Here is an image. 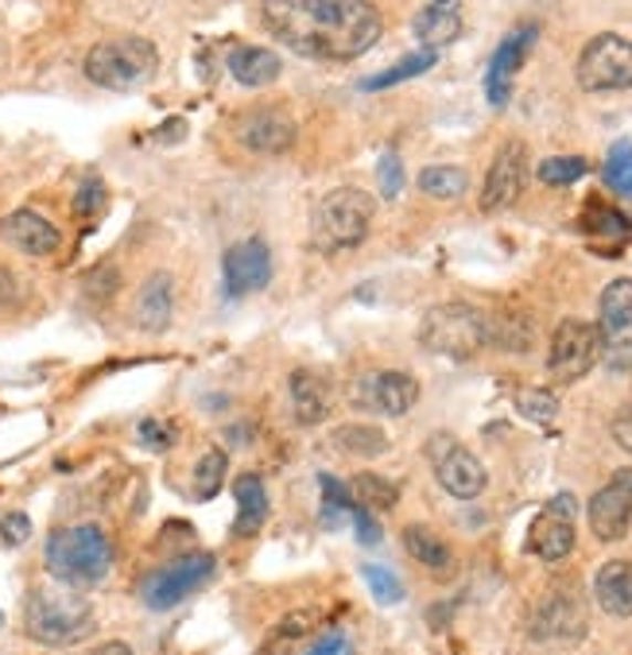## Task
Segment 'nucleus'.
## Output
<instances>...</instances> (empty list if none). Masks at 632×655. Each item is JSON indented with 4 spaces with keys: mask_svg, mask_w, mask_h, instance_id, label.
Instances as JSON below:
<instances>
[{
    "mask_svg": "<svg viewBox=\"0 0 632 655\" xmlns=\"http://www.w3.org/2000/svg\"><path fill=\"white\" fill-rule=\"evenodd\" d=\"M361 578H365V585L372 590V598L380 601V605H396V601H403V585H400V578L392 574L388 567H361Z\"/></svg>",
    "mask_w": 632,
    "mask_h": 655,
    "instance_id": "nucleus-38",
    "label": "nucleus"
},
{
    "mask_svg": "<svg viewBox=\"0 0 632 655\" xmlns=\"http://www.w3.org/2000/svg\"><path fill=\"white\" fill-rule=\"evenodd\" d=\"M264 24L284 47L326 63L365 55L385 32L372 0H264Z\"/></svg>",
    "mask_w": 632,
    "mask_h": 655,
    "instance_id": "nucleus-1",
    "label": "nucleus"
},
{
    "mask_svg": "<svg viewBox=\"0 0 632 655\" xmlns=\"http://www.w3.org/2000/svg\"><path fill=\"white\" fill-rule=\"evenodd\" d=\"M318 485H323V524L326 528H341V520L346 516H354L357 500L354 493H349V485H341L338 477H318Z\"/></svg>",
    "mask_w": 632,
    "mask_h": 655,
    "instance_id": "nucleus-35",
    "label": "nucleus"
},
{
    "mask_svg": "<svg viewBox=\"0 0 632 655\" xmlns=\"http://www.w3.org/2000/svg\"><path fill=\"white\" fill-rule=\"evenodd\" d=\"M349 493H354V500L365 513H388V508H396V500H400V489H396L388 477H377V474H357L354 482H349Z\"/></svg>",
    "mask_w": 632,
    "mask_h": 655,
    "instance_id": "nucleus-31",
    "label": "nucleus"
},
{
    "mask_svg": "<svg viewBox=\"0 0 632 655\" xmlns=\"http://www.w3.org/2000/svg\"><path fill=\"white\" fill-rule=\"evenodd\" d=\"M439 63V51H411V55H403L400 63H392L388 71H380V74H372V78H365L361 82V89H369V94H377V89H392V86H400V82H408V78H419V74H428L431 66Z\"/></svg>",
    "mask_w": 632,
    "mask_h": 655,
    "instance_id": "nucleus-29",
    "label": "nucleus"
},
{
    "mask_svg": "<svg viewBox=\"0 0 632 655\" xmlns=\"http://www.w3.org/2000/svg\"><path fill=\"white\" fill-rule=\"evenodd\" d=\"M403 547H408L411 559L423 562L428 570H446V567H451V547H446L431 528H423V524H411V528H403Z\"/></svg>",
    "mask_w": 632,
    "mask_h": 655,
    "instance_id": "nucleus-30",
    "label": "nucleus"
},
{
    "mask_svg": "<svg viewBox=\"0 0 632 655\" xmlns=\"http://www.w3.org/2000/svg\"><path fill=\"white\" fill-rule=\"evenodd\" d=\"M377 182H380V194L385 198H396L403 190V163L396 151H385L377 163Z\"/></svg>",
    "mask_w": 632,
    "mask_h": 655,
    "instance_id": "nucleus-40",
    "label": "nucleus"
},
{
    "mask_svg": "<svg viewBox=\"0 0 632 655\" xmlns=\"http://www.w3.org/2000/svg\"><path fill=\"white\" fill-rule=\"evenodd\" d=\"M12 292H17V284H12V276H9V268H0V307L12 299Z\"/></svg>",
    "mask_w": 632,
    "mask_h": 655,
    "instance_id": "nucleus-46",
    "label": "nucleus"
},
{
    "mask_svg": "<svg viewBox=\"0 0 632 655\" xmlns=\"http://www.w3.org/2000/svg\"><path fill=\"white\" fill-rule=\"evenodd\" d=\"M531 636L544 644H578L586 636V609L575 593H551L544 605L536 609L531 621Z\"/></svg>",
    "mask_w": 632,
    "mask_h": 655,
    "instance_id": "nucleus-19",
    "label": "nucleus"
},
{
    "mask_svg": "<svg viewBox=\"0 0 632 655\" xmlns=\"http://www.w3.org/2000/svg\"><path fill=\"white\" fill-rule=\"evenodd\" d=\"M225 469H230V458L222 451H206L194 466V497L198 500H210L225 482Z\"/></svg>",
    "mask_w": 632,
    "mask_h": 655,
    "instance_id": "nucleus-36",
    "label": "nucleus"
},
{
    "mask_svg": "<svg viewBox=\"0 0 632 655\" xmlns=\"http://www.w3.org/2000/svg\"><path fill=\"white\" fill-rule=\"evenodd\" d=\"M601 179H605L609 190L629 198L632 194V140H617L609 148L605 163H601Z\"/></svg>",
    "mask_w": 632,
    "mask_h": 655,
    "instance_id": "nucleus-33",
    "label": "nucleus"
},
{
    "mask_svg": "<svg viewBox=\"0 0 632 655\" xmlns=\"http://www.w3.org/2000/svg\"><path fill=\"white\" fill-rule=\"evenodd\" d=\"M575 78L586 94H617L632 89V43L617 32L593 35L582 47L575 66Z\"/></svg>",
    "mask_w": 632,
    "mask_h": 655,
    "instance_id": "nucleus-7",
    "label": "nucleus"
},
{
    "mask_svg": "<svg viewBox=\"0 0 632 655\" xmlns=\"http://www.w3.org/2000/svg\"><path fill=\"white\" fill-rule=\"evenodd\" d=\"M238 140L245 151L256 156H284L295 144V120L284 109H249L238 120Z\"/></svg>",
    "mask_w": 632,
    "mask_h": 655,
    "instance_id": "nucleus-18",
    "label": "nucleus"
},
{
    "mask_svg": "<svg viewBox=\"0 0 632 655\" xmlns=\"http://www.w3.org/2000/svg\"><path fill=\"white\" fill-rule=\"evenodd\" d=\"M287 388H292V411H295V419H299L303 426H318V423H323L326 411H330V384H326L323 372L295 369L292 380H287Z\"/></svg>",
    "mask_w": 632,
    "mask_h": 655,
    "instance_id": "nucleus-22",
    "label": "nucleus"
},
{
    "mask_svg": "<svg viewBox=\"0 0 632 655\" xmlns=\"http://www.w3.org/2000/svg\"><path fill=\"white\" fill-rule=\"evenodd\" d=\"M159 55L148 40L140 35H117V40H102L86 55V78L102 89H140L156 78Z\"/></svg>",
    "mask_w": 632,
    "mask_h": 655,
    "instance_id": "nucleus-6",
    "label": "nucleus"
},
{
    "mask_svg": "<svg viewBox=\"0 0 632 655\" xmlns=\"http://www.w3.org/2000/svg\"><path fill=\"white\" fill-rule=\"evenodd\" d=\"M330 443L338 454H349V458H380L388 451V439L380 426L372 423H346L330 434Z\"/></svg>",
    "mask_w": 632,
    "mask_h": 655,
    "instance_id": "nucleus-27",
    "label": "nucleus"
},
{
    "mask_svg": "<svg viewBox=\"0 0 632 655\" xmlns=\"http://www.w3.org/2000/svg\"><path fill=\"white\" fill-rule=\"evenodd\" d=\"M94 655H133V647H128V644H120V640H109V644H102Z\"/></svg>",
    "mask_w": 632,
    "mask_h": 655,
    "instance_id": "nucleus-47",
    "label": "nucleus"
},
{
    "mask_svg": "<svg viewBox=\"0 0 632 655\" xmlns=\"http://www.w3.org/2000/svg\"><path fill=\"white\" fill-rule=\"evenodd\" d=\"M516 411H520L528 423L551 426L559 419V395L547 392V388H520L516 392Z\"/></svg>",
    "mask_w": 632,
    "mask_h": 655,
    "instance_id": "nucleus-34",
    "label": "nucleus"
},
{
    "mask_svg": "<svg viewBox=\"0 0 632 655\" xmlns=\"http://www.w3.org/2000/svg\"><path fill=\"white\" fill-rule=\"evenodd\" d=\"M575 516H578V500L570 493L555 497L544 513L531 520L528 528V551L544 562H559L575 551Z\"/></svg>",
    "mask_w": 632,
    "mask_h": 655,
    "instance_id": "nucleus-13",
    "label": "nucleus"
},
{
    "mask_svg": "<svg viewBox=\"0 0 632 655\" xmlns=\"http://www.w3.org/2000/svg\"><path fill=\"white\" fill-rule=\"evenodd\" d=\"M470 187V175L462 167L439 163V167H423L419 171V190L431 198H462Z\"/></svg>",
    "mask_w": 632,
    "mask_h": 655,
    "instance_id": "nucleus-32",
    "label": "nucleus"
},
{
    "mask_svg": "<svg viewBox=\"0 0 632 655\" xmlns=\"http://www.w3.org/2000/svg\"><path fill=\"white\" fill-rule=\"evenodd\" d=\"M280 71H284V63H280V55H276V51H268V47H238V51H230V74L249 89L272 86V82L280 78Z\"/></svg>",
    "mask_w": 632,
    "mask_h": 655,
    "instance_id": "nucleus-25",
    "label": "nucleus"
},
{
    "mask_svg": "<svg viewBox=\"0 0 632 655\" xmlns=\"http://www.w3.org/2000/svg\"><path fill=\"white\" fill-rule=\"evenodd\" d=\"M28 536H32V520H28L24 513H9V516H0V539L9 547H20V543H28Z\"/></svg>",
    "mask_w": 632,
    "mask_h": 655,
    "instance_id": "nucleus-41",
    "label": "nucleus"
},
{
    "mask_svg": "<svg viewBox=\"0 0 632 655\" xmlns=\"http://www.w3.org/2000/svg\"><path fill=\"white\" fill-rule=\"evenodd\" d=\"M372 213H377V202L372 194L357 187H338L315 205L310 213V241H315L318 253H346V249H357L365 237H369Z\"/></svg>",
    "mask_w": 632,
    "mask_h": 655,
    "instance_id": "nucleus-4",
    "label": "nucleus"
},
{
    "mask_svg": "<svg viewBox=\"0 0 632 655\" xmlns=\"http://www.w3.org/2000/svg\"><path fill=\"white\" fill-rule=\"evenodd\" d=\"M0 624H4V616H0Z\"/></svg>",
    "mask_w": 632,
    "mask_h": 655,
    "instance_id": "nucleus-48",
    "label": "nucleus"
},
{
    "mask_svg": "<svg viewBox=\"0 0 632 655\" xmlns=\"http://www.w3.org/2000/svg\"><path fill=\"white\" fill-rule=\"evenodd\" d=\"M354 528H357V539H361V547H377L380 543V524L372 520V513H365L361 505L354 508Z\"/></svg>",
    "mask_w": 632,
    "mask_h": 655,
    "instance_id": "nucleus-43",
    "label": "nucleus"
},
{
    "mask_svg": "<svg viewBox=\"0 0 632 655\" xmlns=\"http://www.w3.org/2000/svg\"><path fill=\"white\" fill-rule=\"evenodd\" d=\"M307 655H354V644H349L346 632H326Z\"/></svg>",
    "mask_w": 632,
    "mask_h": 655,
    "instance_id": "nucleus-44",
    "label": "nucleus"
},
{
    "mask_svg": "<svg viewBox=\"0 0 632 655\" xmlns=\"http://www.w3.org/2000/svg\"><path fill=\"white\" fill-rule=\"evenodd\" d=\"M140 443H144V446H151V451H164V446L171 443V434L159 431L156 419H148V423H140Z\"/></svg>",
    "mask_w": 632,
    "mask_h": 655,
    "instance_id": "nucleus-45",
    "label": "nucleus"
},
{
    "mask_svg": "<svg viewBox=\"0 0 632 655\" xmlns=\"http://www.w3.org/2000/svg\"><path fill=\"white\" fill-rule=\"evenodd\" d=\"M24 628L43 647H71L94 632V609L71 585H48L28 598Z\"/></svg>",
    "mask_w": 632,
    "mask_h": 655,
    "instance_id": "nucleus-3",
    "label": "nucleus"
},
{
    "mask_svg": "<svg viewBox=\"0 0 632 655\" xmlns=\"http://www.w3.org/2000/svg\"><path fill=\"white\" fill-rule=\"evenodd\" d=\"M536 175L547 187H570V182H578L582 175H590V163H586L582 156H551L536 167Z\"/></svg>",
    "mask_w": 632,
    "mask_h": 655,
    "instance_id": "nucleus-37",
    "label": "nucleus"
},
{
    "mask_svg": "<svg viewBox=\"0 0 632 655\" xmlns=\"http://www.w3.org/2000/svg\"><path fill=\"white\" fill-rule=\"evenodd\" d=\"M632 524V466L617 469L609 485L590 497V531L601 543H617L629 536Z\"/></svg>",
    "mask_w": 632,
    "mask_h": 655,
    "instance_id": "nucleus-14",
    "label": "nucleus"
},
{
    "mask_svg": "<svg viewBox=\"0 0 632 655\" xmlns=\"http://www.w3.org/2000/svg\"><path fill=\"white\" fill-rule=\"evenodd\" d=\"M609 434H613V443L621 446V451L632 454V400L613 415V423H609Z\"/></svg>",
    "mask_w": 632,
    "mask_h": 655,
    "instance_id": "nucleus-42",
    "label": "nucleus"
},
{
    "mask_svg": "<svg viewBox=\"0 0 632 655\" xmlns=\"http://www.w3.org/2000/svg\"><path fill=\"white\" fill-rule=\"evenodd\" d=\"M593 598L609 616H632V562L609 559L593 574Z\"/></svg>",
    "mask_w": 632,
    "mask_h": 655,
    "instance_id": "nucleus-23",
    "label": "nucleus"
},
{
    "mask_svg": "<svg viewBox=\"0 0 632 655\" xmlns=\"http://www.w3.org/2000/svg\"><path fill=\"white\" fill-rule=\"evenodd\" d=\"M43 559H48L51 578H59L71 590H82V585L105 582V574L113 570V543L94 524H74V528L51 531Z\"/></svg>",
    "mask_w": 632,
    "mask_h": 655,
    "instance_id": "nucleus-2",
    "label": "nucleus"
},
{
    "mask_svg": "<svg viewBox=\"0 0 632 655\" xmlns=\"http://www.w3.org/2000/svg\"><path fill=\"white\" fill-rule=\"evenodd\" d=\"M171 310H175L171 276H167V272H156V276L140 287V299H136V323H140L148 334H159V330H167V323H171Z\"/></svg>",
    "mask_w": 632,
    "mask_h": 655,
    "instance_id": "nucleus-24",
    "label": "nucleus"
},
{
    "mask_svg": "<svg viewBox=\"0 0 632 655\" xmlns=\"http://www.w3.org/2000/svg\"><path fill=\"white\" fill-rule=\"evenodd\" d=\"M225 292L233 295V299H241V295H253V292H264V287L272 284V249L268 241L261 237H249V241H238V245L225 253Z\"/></svg>",
    "mask_w": 632,
    "mask_h": 655,
    "instance_id": "nucleus-17",
    "label": "nucleus"
},
{
    "mask_svg": "<svg viewBox=\"0 0 632 655\" xmlns=\"http://www.w3.org/2000/svg\"><path fill=\"white\" fill-rule=\"evenodd\" d=\"M419 400V380L411 372H396V369H377V372H361L349 388V403L372 415H403L411 411Z\"/></svg>",
    "mask_w": 632,
    "mask_h": 655,
    "instance_id": "nucleus-11",
    "label": "nucleus"
},
{
    "mask_svg": "<svg viewBox=\"0 0 632 655\" xmlns=\"http://www.w3.org/2000/svg\"><path fill=\"white\" fill-rule=\"evenodd\" d=\"M598 346L613 372H632V279H613L598 299Z\"/></svg>",
    "mask_w": 632,
    "mask_h": 655,
    "instance_id": "nucleus-8",
    "label": "nucleus"
},
{
    "mask_svg": "<svg viewBox=\"0 0 632 655\" xmlns=\"http://www.w3.org/2000/svg\"><path fill=\"white\" fill-rule=\"evenodd\" d=\"M531 341H536V330H531L528 315H520V310L489 315V346H501L508 353H528Z\"/></svg>",
    "mask_w": 632,
    "mask_h": 655,
    "instance_id": "nucleus-28",
    "label": "nucleus"
},
{
    "mask_svg": "<svg viewBox=\"0 0 632 655\" xmlns=\"http://www.w3.org/2000/svg\"><path fill=\"white\" fill-rule=\"evenodd\" d=\"M419 341L428 353L451 361H474L489 346V315L470 303H439L419 323Z\"/></svg>",
    "mask_w": 632,
    "mask_h": 655,
    "instance_id": "nucleus-5",
    "label": "nucleus"
},
{
    "mask_svg": "<svg viewBox=\"0 0 632 655\" xmlns=\"http://www.w3.org/2000/svg\"><path fill=\"white\" fill-rule=\"evenodd\" d=\"M598 361H601L598 326L582 323V318H562L559 330L551 334L547 372H551L559 384H575V380H582Z\"/></svg>",
    "mask_w": 632,
    "mask_h": 655,
    "instance_id": "nucleus-9",
    "label": "nucleus"
},
{
    "mask_svg": "<svg viewBox=\"0 0 632 655\" xmlns=\"http://www.w3.org/2000/svg\"><path fill=\"white\" fill-rule=\"evenodd\" d=\"M102 210H105V182L97 175H89L78 187V194H74V213L78 218H97Z\"/></svg>",
    "mask_w": 632,
    "mask_h": 655,
    "instance_id": "nucleus-39",
    "label": "nucleus"
},
{
    "mask_svg": "<svg viewBox=\"0 0 632 655\" xmlns=\"http://www.w3.org/2000/svg\"><path fill=\"white\" fill-rule=\"evenodd\" d=\"M524 182H528V151H524L520 140H505V144H501L497 156H493L489 175H485L482 210L485 213L508 210V205L520 198Z\"/></svg>",
    "mask_w": 632,
    "mask_h": 655,
    "instance_id": "nucleus-16",
    "label": "nucleus"
},
{
    "mask_svg": "<svg viewBox=\"0 0 632 655\" xmlns=\"http://www.w3.org/2000/svg\"><path fill=\"white\" fill-rule=\"evenodd\" d=\"M210 578H214V559H210V554H202V551L182 554V559L167 562L164 570H156V574L144 582L140 598L148 609L164 613V609H175L179 601H187L190 593L202 590Z\"/></svg>",
    "mask_w": 632,
    "mask_h": 655,
    "instance_id": "nucleus-10",
    "label": "nucleus"
},
{
    "mask_svg": "<svg viewBox=\"0 0 632 655\" xmlns=\"http://www.w3.org/2000/svg\"><path fill=\"white\" fill-rule=\"evenodd\" d=\"M0 237L24 256H51L63 241L55 225L35 210H12L9 218H0Z\"/></svg>",
    "mask_w": 632,
    "mask_h": 655,
    "instance_id": "nucleus-20",
    "label": "nucleus"
},
{
    "mask_svg": "<svg viewBox=\"0 0 632 655\" xmlns=\"http://www.w3.org/2000/svg\"><path fill=\"white\" fill-rule=\"evenodd\" d=\"M536 40H539V28L524 24V28H516V32H508L505 40H501V47L493 51L489 71H485V97H489L493 109H505L508 105L513 82H516V74H520L528 51L536 47Z\"/></svg>",
    "mask_w": 632,
    "mask_h": 655,
    "instance_id": "nucleus-15",
    "label": "nucleus"
},
{
    "mask_svg": "<svg viewBox=\"0 0 632 655\" xmlns=\"http://www.w3.org/2000/svg\"><path fill=\"white\" fill-rule=\"evenodd\" d=\"M233 497H238V536H256L268 520V493L264 482L256 474H241L233 485Z\"/></svg>",
    "mask_w": 632,
    "mask_h": 655,
    "instance_id": "nucleus-26",
    "label": "nucleus"
},
{
    "mask_svg": "<svg viewBox=\"0 0 632 655\" xmlns=\"http://www.w3.org/2000/svg\"><path fill=\"white\" fill-rule=\"evenodd\" d=\"M428 451H431V466H435L439 485H443L451 497H459V500L482 497L485 485H489V474H485V466L477 462V454H470L462 443H454L451 434H435Z\"/></svg>",
    "mask_w": 632,
    "mask_h": 655,
    "instance_id": "nucleus-12",
    "label": "nucleus"
},
{
    "mask_svg": "<svg viewBox=\"0 0 632 655\" xmlns=\"http://www.w3.org/2000/svg\"><path fill=\"white\" fill-rule=\"evenodd\" d=\"M411 32L428 51H439L462 35V0H428L411 20Z\"/></svg>",
    "mask_w": 632,
    "mask_h": 655,
    "instance_id": "nucleus-21",
    "label": "nucleus"
}]
</instances>
